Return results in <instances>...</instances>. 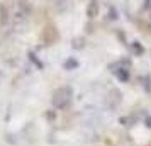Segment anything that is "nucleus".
<instances>
[{"mask_svg":"<svg viewBox=\"0 0 151 146\" xmlns=\"http://www.w3.org/2000/svg\"><path fill=\"white\" fill-rule=\"evenodd\" d=\"M71 95H73L71 87H61V88H58L53 93V105H55L56 109L66 107L70 104V100H71Z\"/></svg>","mask_w":151,"mask_h":146,"instance_id":"f257e3e1","label":"nucleus"},{"mask_svg":"<svg viewBox=\"0 0 151 146\" xmlns=\"http://www.w3.org/2000/svg\"><path fill=\"white\" fill-rule=\"evenodd\" d=\"M49 4H51V7L55 9V10L61 12V10H65V9H66V5H68V0H49Z\"/></svg>","mask_w":151,"mask_h":146,"instance_id":"f03ea898","label":"nucleus"},{"mask_svg":"<svg viewBox=\"0 0 151 146\" xmlns=\"http://www.w3.org/2000/svg\"><path fill=\"white\" fill-rule=\"evenodd\" d=\"M97 14H99V5H97V2L93 0V2H90V4H88V9H87V15H88V17H95Z\"/></svg>","mask_w":151,"mask_h":146,"instance_id":"7ed1b4c3","label":"nucleus"},{"mask_svg":"<svg viewBox=\"0 0 151 146\" xmlns=\"http://www.w3.org/2000/svg\"><path fill=\"white\" fill-rule=\"evenodd\" d=\"M117 78H119V80H122V82H127L129 75H127V71H126V70L121 68V71H117Z\"/></svg>","mask_w":151,"mask_h":146,"instance_id":"20e7f679","label":"nucleus"},{"mask_svg":"<svg viewBox=\"0 0 151 146\" xmlns=\"http://www.w3.org/2000/svg\"><path fill=\"white\" fill-rule=\"evenodd\" d=\"M78 66V63L75 61V60H68V61L65 63V68L66 70H73V68H76Z\"/></svg>","mask_w":151,"mask_h":146,"instance_id":"39448f33","label":"nucleus"},{"mask_svg":"<svg viewBox=\"0 0 151 146\" xmlns=\"http://www.w3.org/2000/svg\"><path fill=\"white\" fill-rule=\"evenodd\" d=\"M146 122H148V126H151V117L148 119V121H146Z\"/></svg>","mask_w":151,"mask_h":146,"instance_id":"423d86ee","label":"nucleus"}]
</instances>
